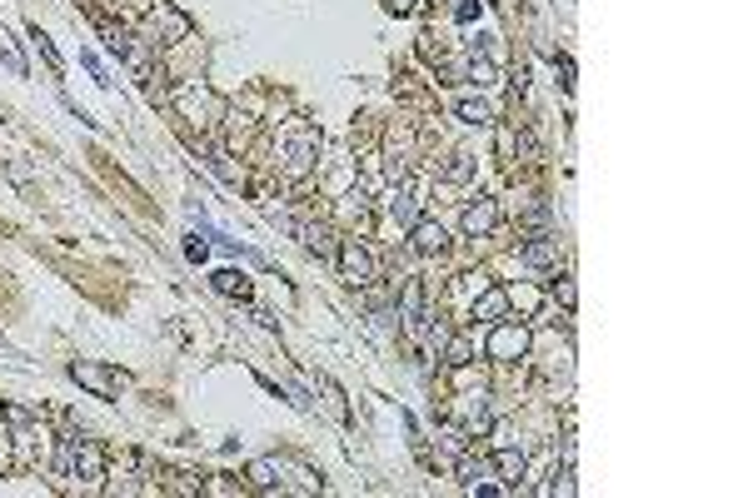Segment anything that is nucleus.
Returning <instances> with one entry per match:
<instances>
[{
  "instance_id": "1",
  "label": "nucleus",
  "mask_w": 748,
  "mask_h": 498,
  "mask_svg": "<svg viewBox=\"0 0 748 498\" xmlns=\"http://www.w3.org/2000/svg\"><path fill=\"white\" fill-rule=\"evenodd\" d=\"M55 469H60L65 478H80V484H101L105 469H110V454H105L101 438H60Z\"/></svg>"
},
{
  "instance_id": "2",
  "label": "nucleus",
  "mask_w": 748,
  "mask_h": 498,
  "mask_svg": "<svg viewBox=\"0 0 748 498\" xmlns=\"http://www.w3.org/2000/svg\"><path fill=\"white\" fill-rule=\"evenodd\" d=\"M105 45H110V55H120V60H125L140 80H150V75H155L150 45H145L140 36H130V30H120V25H105Z\"/></svg>"
},
{
  "instance_id": "3",
  "label": "nucleus",
  "mask_w": 748,
  "mask_h": 498,
  "mask_svg": "<svg viewBox=\"0 0 748 498\" xmlns=\"http://www.w3.org/2000/svg\"><path fill=\"white\" fill-rule=\"evenodd\" d=\"M70 379H76L80 389H90L95 398H115L125 389V374H115L110 364H95V359H76L70 364Z\"/></svg>"
},
{
  "instance_id": "4",
  "label": "nucleus",
  "mask_w": 748,
  "mask_h": 498,
  "mask_svg": "<svg viewBox=\"0 0 748 498\" xmlns=\"http://www.w3.org/2000/svg\"><path fill=\"white\" fill-rule=\"evenodd\" d=\"M185 36H190V20L180 11H170L165 0L145 15V45H175V40H185Z\"/></svg>"
},
{
  "instance_id": "5",
  "label": "nucleus",
  "mask_w": 748,
  "mask_h": 498,
  "mask_svg": "<svg viewBox=\"0 0 748 498\" xmlns=\"http://www.w3.org/2000/svg\"><path fill=\"white\" fill-rule=\"evenodd\" d=\"M334 260H340V274H344V279H350L355 289L374 285V254H369V249L359 245V239H344Z\"/></svg>"
},
{
  "instance_id": "6",
  "label": "nucleus",
  "mask_w": 748,
  "mask_h": 498,
  "mask_svg": "<svg viewBox=\"0 0 748 498\" xmlns=\"http://www.w3.org/2000/svg\"><path fill=\"white\" fill-rule=\"evenodd\" d=\"M529 354V329L524 324H495L489 334V359H524Z\"/></svg>"
},
{
  "instance_id": "7",
  "label": "nucleus",
  "mask_w": 748,
  "mask_h": 498,
  "mask_svg": "<svg viewBox=\"0 0 748 498\" xmlns=\"http://www.w3.org/2000/svg\"><path fill=\"white\" fill-rule=\"evenodd\" d=\"M315 160H319V135L305 130V135L285 149V174H290V180H305V174L315 170Z\"/></svg>"
},
{
  "instance_id": "8",
  "label": "nucleus",
  "mask_w": 748,
  "mask_h": 498,
  "mask_svg": "<svg viewBox=\"0 0 748 498\" xmlns=\"http://www.w3.org/2000/svg\"><path fill=\"white\" fill-rule=\"evenodd\" d=\"M495 224H499V205H495V199H479V205H470V210L459 214V229H464L470 239L489 235Z\"/></svg>"
},
{
  "instance_id": "9",
  "label": "nucleus",
  "mask_w": 748,
  "mask_h": 498,
  "mask_svg": "<svg viewBox=\"0 0 748 498\" xmlns=\"http://www.w3.org/2000/svg\"><path fill=\"white\" fill-rule=\"evenodd\" d=\"M409 245H414V254H439L449 245V235H444L439 220H414L409 224Z\"/></svg>"
},
{
  "instance_id": "10",
  "label": "nucleus",
  "mask_w": 748,
  "mask_h": 498,
  "mask_svg": "<svg viewBox=\"0 0 748 498\" xmlns=\"http://www.w3.org/2000/svg\"><path fill=\"white\" fill-rule=\"evenodd\" d=\"M459 429H464L470 438H484V434H489V429H495V409H489V398H484V394H470V409H464Z\"/></svg>"
},
{
  "instance_id": "11",
  "label": "nucleus",
  "mask_w": 748,
  "mask_h": 498,
  "mask_svg": "<svg viewBox=\"0 0 748 498\" xmlns=\"http://www.w3.org/2000/svg\"><path fill=\"white\" fill-rule=\"evenodd\" d=\"M399 319H405V329H424V285L419 279H405V289H399Z\"/></svg>"
},
{
  "instance_id": "12",
  "label": "nucleus",
  "mask_w": 748,
  "mask_h": 498,
  "mask_svg": "<svg viewBox=\"0 0 748 498\" xmlns=\"http://www.w3.org/2000/svg\"><path fill=\"white\" fill-rule=\"evenodd\" d=\"M519 260L529 264V269H554L559 264V239L554 235H534L529 245L519 249Z\"/></svg>"
},
{
  "instance_id": "13",
  "label": "nucleus",
  "mask_w": 748,
  "mask_h": 498,
  "mask_svg": "<svg viewBox=\"0 0 748 498\" xmlns=\"http://www.w3.org/2000/svg\"><path fill=\"white\" fill-rule=\"evenodd\" d=\"M294 235L305 239V249H315L319 260H334V254H340V245H334V235L325 224H294Z\"/></svg>"
},
{
  "instance_id": "14",
  "label": "nucleus",
  "mask_w": 748,
  "mask_h": 498,
  "mask_svg": "<svg viewBox=\"0 0 748 498\" xmlns=\"http://www.w3.org/2000/svg\"><path fill=\"white\" fill-rule=\"evenodd\" d=\"M504 309H509V289H479V299H474V319L499 324Z\"/></svg>"
},
{
  "instance_id": "15",
  "label": "nucleus",
  "mask_w": 748,
  "mask_h": 498,
  "mask_svg": "<svg viewBox=\"0 0 748 498\" xmlns=\"http://www.w3.org/2000/svg\"><path fill=\"white\" fill-rule=\"evenodd\" d=\"M495 478H504V484H519L524 478V469H529V459H524V448H499L495 459Z\"/></svg>"
},
{
  "instance_id": "16",
  "label": "nucleus",
  "mask_w": 748,
  "mask_h": 498,
  "mask_svg": "<svg viewBox=\"0 0 748 498\" xmlns=\"http://www.w3.org/2000/svg\"><path fill=\"white\" fill-rule=\"evenodd\" d=\"M210 285H215V294H225V299H250V274L245 269H215Z\"/></svg>"
},
{
  "instance_id": "17",
  "label": "nucleus",
  "mask_w": 748,
  "mask_h": 498,
  "mask_svg": "<svg viewBox=\"0 0 748 498\" xmlns=\"http://www.w3.org/2000/svg\"><path fill=\"white\" fill-rule=\"evenodd\" d=\"M390 214H394L399 224H414V220H419V199H414V189H409L405 180L390 189Z\"/></svg>"
},
{
  "instance_id": "18",
  "label": "nucleus",
  "mask_w": 748,
  "mask_h": 498,
  "mask_svg": "<svg viewBox=\"0 0 748 498\" xmlns=\"http://www.w3.org/2000/svg\"><path fill=\"white\" fill-rule=\"evenodd\" d=\"M470 359H474V339L470 334H454L449 344H444V364H449V369H464Z\"/></svg>"
},
{
  "instance_id": "19",
  "label": "nucleus",
  "mask_w": 748,
  "mask_h": 498,
  "mask_svg": "<svg viewBox=\"0 0 748 498\" xmlns=\"http://www.w3.org/2000/svg\"><path fill=\"white\" fill-rule=\"evenodd\" d=\"M454 115H459L464 124H489V105H484V100H474V95H464V100H459V105H454Z\"/></svg>"
},
{
  "instance_id": "20",
  "label": "nucleus",
  "mask_w": 748,
  "mask_h": 498,
  "mask_svg": "<svg viewBox=\"0 0 748 498\" xmlns=\"http://www.w3.org/2000/svg\"><path fill=\"white\" fill-rule=\"evenodd\" d=\"M279 463L275 459H260V463H250V478H254V488H279Z\"/></svg>"
},
{
  "instance_id": "21",
  "label": "nucleus",
  "mask_w": 748,
  "mask_h": 498,
  "mask_svg": "<svg viewBox=\"0 0 748 498\" xmlns=\"http://www.w3.org/2000/svg\"><path fill=\"white\" fill-rule=\"evenodd\" d=\"M470 80H474V85H495V60H479V55H474Z\"/></svg>"
},
{
  "instance_id": "22",
  "label": "nucleus",
  "mask_w": 748,
  "mask_h": 498,
  "mask_svg": "<svg viewBox=\"0 0 748 498\" xmlns=\"http://www.w3.org/2000/svg\"><path fill=\"white\" fill-rule=\"evenodd\" d=\"M205 494H245V484H235V478H225V473H215V478L205 484Z\"/></svg>"
},
{
  "instance_id": "23",
  "label": "nucleus",
  "mask_w": 748,
  "mask_h": 498,
  "mask_svg": "<svg viewBox=\"0 0 748 498\" xmlns=\"http://www.w3.org/2000/svg\"><path fill=\"white\" fill-rule=\"evenodd\" d=\"M0 55H5V65H11L15 75L26 70V60H20V55H15V45H11V36H5V30H0Z\"/></svg>"
},
{
  "instance_id": "24",
  "label": "nucleus",
  "mask_w": 748,
  "mask_h": 498,
  "mask_svg": "<svg viewBox=\"0 0 748 498\" xmlns=\"http://www.w3.org/2000/svg\"><path fill=\"white\" fill-rule=\"evenodd\" d=\"M474 174V165H470V155H454V165L444 170V180H470Z\"/></svg>"
},
{
  "instance_id": "25",
  "label": "nucleus",
  "mask_w": 748,
  "mask_h": 498,
  "mask_svg": "<svg viewBox=\"0 0 748 498\" xmlns=\"http://www.w3.org/2000/svg\"><path fill=\"white\" fill-rule=\"evenodd\" d=\"M554 299L564 304V309H574V299H579V289H574L569 279H559V285H554Z\"/></svg>"
},
{
  "instance_id": "26",
  "label": "nucleus",
  "mask_w": 748,
  "mask_h": 498,
  "mask_svg": "<svg viewBox=\"0 0 748 498\" xmlns=\"http://www.w3.org/2000/svg\"><path fill=\"white\" fill-rule=\"evenodd\" d=\"M549 494H564V498H569V494H574V473H569V469H564V473H554V484H549Z\"/></svg>"
},
{
  "instance_id": "27",
  "label": "nucleus",
  "mask_w": 748,
  "mask_h": 498,
  "mask_svg": "<svg viewBox=\"0 0 748 498\" xmlns=\"http://www.w3.org/2000/svg\"><path fill=\"white\" fill-rule=\"evenodd\" d=\"M454 15H459V20H474V15H479V0H459Z\"/></svg>"
},
{
  "instance_id": "28",
  "label": "nucleus",
  "mask_w": 748,
  "mask_h": 498,
  "mask_svg": "<svg viewBox=\"0 0 748 498\" xmlns=\"http://www.w3.org/2000/svg\"><path fill=\"white\" fill-rule=\"evenodd\" d=\"M36 45H40V55H45V60H51V65H60V55H55V45H51V40H45V36H40V30H36Z\"/></svg>"
},
{
  "instance_id": "29",
  "label": "nucleus",
  "mask_w": 748,
  "mask_h": 498,
  "mask_svg": "<svg viewBox=\"0 0 748 498\" xmlns=\"http://www.w3.org/2000/svg\"><path fill=\"white\" fill-rule=\"evenodd\" d=\"M384 5H390L394 15H414V5H419V0H384Z\"/></svg>"
}]
</instances>
